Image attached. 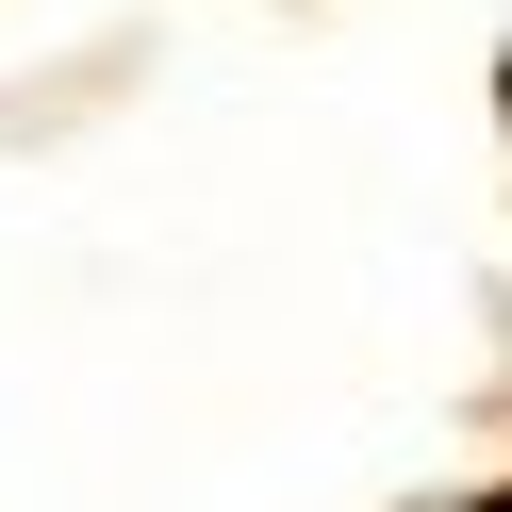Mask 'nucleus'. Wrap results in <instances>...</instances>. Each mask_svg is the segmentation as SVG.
<instances>
[{
    "label": "nucleus",
    "mask_w": 512,
    "mask_h": 512,
    "mask_svg": "<svg viewBox=\"0 0 512 512\" xmlns=\"http://www.w3.org/2000/svg\"><path fill=\"white\" fill-rule=\"evenodd\" d=\"M463 512H512V496H463Z\"/></svg>",
    "instance_id": "obj_1"
}]
</instances>
